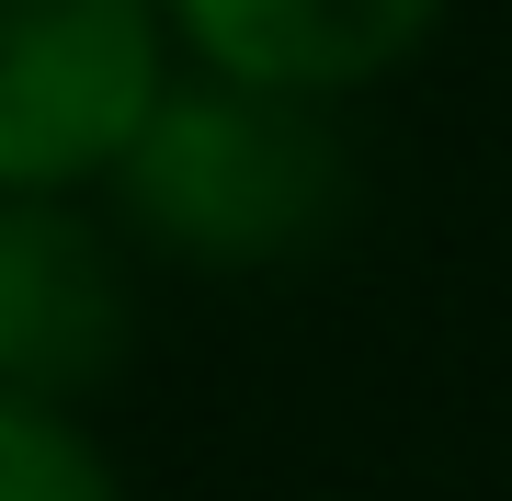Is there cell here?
Here are the masks:
<instances>
[{"label":"cell","instance_id":"3","mask_svg":"<svg viewBox=\"0 0 512 501\" xmlns=\"http://www.w3.org/2000/svg\"><path fill=\"white\" fill-rule=\"evenodd\" d=\"M137 240L103 194H0V388L92 410L137 365Z\"/></svg>","mask_w":512,"mask_h":501},{"label":"cell","instance_id":"2","mask_svg":"<svg viewBox=\"0 0 512 501\" xmlns=\"http://www.w3.org/2000/svg\"><path fill=\"white\" fill-rule=\"evenodd\" d=\"M171 69L160 0H0V194H103Z\"/></svg>","mask_w":512,"mask_h":501},{"label":"cell","instance_id":"5","mask_svg":"<svg viewBox=\"0 0 512 501\" xmlns=\"http://www.w3.org/2000/svg\"><path fill=\"white\" fill-rule=\"evenodd\" d=\"M0 501H137V490L114 467V445L92 433V410L0 388Z\"/></svg>","mask_w":512,"mask_h":501},{"label":"cell","instance_id":"4","mask_svg":"<svg viewBox=\"0 0 512 501\" xmlns=\"http://www.w3.org/2000/svg\"><path fill=\"white\" fill-rule=\"evenodd\" d=\"M171 46L194 69L262 80V92H308V103H365L399 69L433 57V35L456 23V0H160Z\"/></svg>","mask_w":512,"mask_h":501},{"label":"cell","instance_id":"1","mask_svg":"<svg viewBox=\"0 0 512 501\" xmlns=\"http://www.w3.org/2000/svg\"><path fill=\"white\" fill-rule=\"evenodd\" d=\"M103 205L137 240V262H171L205 285H274L342 251L353 205H365V160H353L342 103L262 92V80L183 57L148 126L126 137Z\"/></svg>","mask_w":512,"mask_h":501}]
</instances>
